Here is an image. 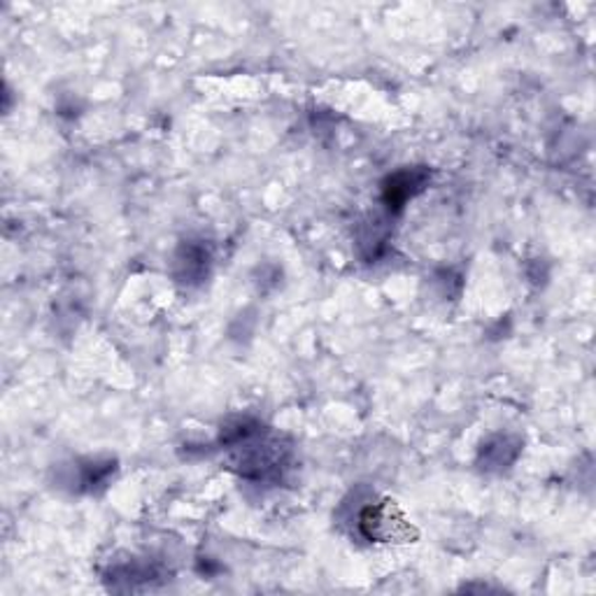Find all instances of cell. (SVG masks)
<instances>
[{
  "instance_id": "6da1fadb",
  "label": "cell",
  "mask_w": 596,
  "mask_h": 596,
  "mask_svg": "<svg viewBox=\"0 0 596 596\" xmlns=\"http://www.w3.org/2000/svg\"><path fill=\"white\" fill-rule=\"evenodd\" d=\"M359 525L371 540H381V544H392V540H408L412 536V527L389 501L375 505V509L371 505V509L361 515Z\"/></svg>"
}]
</instances>
